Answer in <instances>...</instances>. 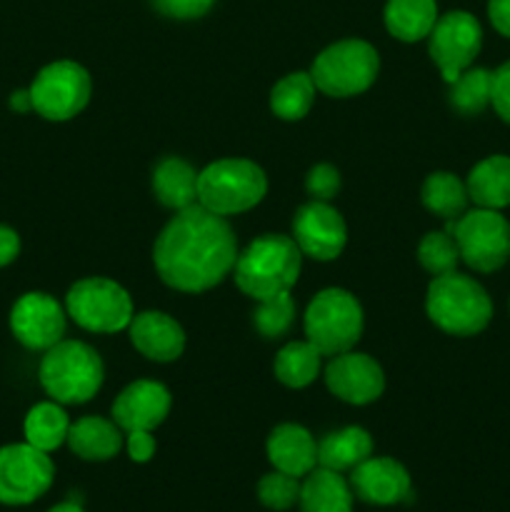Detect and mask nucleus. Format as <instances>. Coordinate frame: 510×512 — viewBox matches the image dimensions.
Returning <instances> with one entry per match:
<instances>
[{"instance_id":"nucleus-1","label":"nucleus","mask_w":510,"mask_h":512,"mask_svg":"<svg viewBox=\"0 0 510 512\" xmlns=\"http://www.w3.org/2000/svg\"><path fill=\"white\" fill-rule=\"evenodd\" d=\"M153 260L165 285L180 293H205L235 268L238 238L223 215L195 203L165 225Z\"/></svg>"},{"instance_id":"nucleus-2","label":"nucleus","mask_w":510,"mask_h":512,"mask_svg":"<svg viewBox=\"0 0 510 512\" xmlns=\"http://www.w3.org/2000/svg\"><path fill=\"white\" fill-rule=\"evenodd\" d=\"M300 253L298 243L288 235H263L245 248L235 260V283L248 298L268 300L298 283Z\"/></svg>"},{"instance_id":"nucleus-3","label":"nucleus","mask_w":510,"mask_h":512,"mask_svg":"<svg viewBox=\"0 0 510 512\" xmlns=\"http://www.w3.org/2000/svg\"><path fill=\"white\" fill-rule=\"evenodd\" d=\"M38 378L55 403H88L103 385V360L80 340H60L58 345L45 350Z\"/></svg>"},{"instance_id":"nucleus-4","label":"nucleus","mask_w":510,"mask_h":512,"mask_svg":"<svg viewBox=\"0 0 510 512\" xmlns=\"http://www.w3.org/2000/svg\"><path fill=\"white\" fill-rule=\"evenodd\" d=\"M425 310L428 318L450 335H478L493 318V303L483 285L458 270L433 278Z\"/></svg>"},{"instance_id":"nucleus-5","label":"nucleus","mask_w":510,"mask_h":512,"mask_svg":"<svg viewBox=\"0 0 510 512\" xmlns=\"http://www.w3.org/2000/svg\"><path fill=\"white\" fill-rule=\"evenodd\" d=\"M265 193L268 180L253 160L223 158L198 173V203L223 218L255 208Z\"/></svg>"},{"instance_id":"nucleus-6","label":"nucleus","mask_w":510,"mask_h":512,"mask_svg":"<svg viewBox=\"0 0 510 512\" xmlns=\"http://www.w3.org/2000/svg\"><path fill=\"white\" fill-rule=\"evenodd\" d=\"M305 335L320 355H340L355 348L363 335V308L343 288L320 290L305 310Z\"/></svg>"},{"instance_id":"nucleus-7","label":"nucleus","mask_w":510,"mask_h":512,"mask_svg":"<svg viewBox=\"0 0 510 512\" xmlns=\"http://www.w3.org/2000/svg\"><path fill=\"white\" fill-rule=\"evenodd\" d=\"M380 70L378 50L358 38L338 40L315 58L310 78L320 93L330 98L360 95L375 83Z\"/></svg>"},{"instance_id":"nucleus-8","label":"nucleus","mask_w":510,"mask_h":512,"mask_svg":"<svg viewBox=\"0 0 510 512\" xmlns=\"http://www.w3.org/2000/svg\"><path fill=\"white\" fill-rule=\"evenodd\" d=\"M448 233L458 243L460 260L478 273H495L510 258V223L498 210H468L448 220Z\"/></svg>"},{"instance_id":"nucleus-9","label":"nucleus","mask_w":510,"mask_h":512,"mask_svg":"<svg viewBox=\"0 0 510 512\" xmlns=\"http://www.w3.org/2000/svg\"><path fill=\"white\" fill-rule=\"evenodd\" d=\"M68 315L90 333H120L133 320L128 290L108 278L78 280L65 295Z\"/></svg>"},{"instance_id":"nucleus-10","label":"nucleus","mask_w":510,"mask_h":512,"mask_svg":"<svg viewBox=\"0 0 510 512\" xmlns=\"http://www.w3.org/2000/svg\"><path fill=\"white\" fill-rule=\"evenodd\" d=\"M90 75L73 60H55L35 75L30 85L33 110L45 120H70L88 105Z\"/></svg>"},{"instance_id":"nucleus-11","label":"nucleus","mask_w":510,"mask_h":512,"mask_svg":"<svg viewBox=\"0 0 510 512\" xmlns=\"http://www.w3.org/2000/svg\"><path fill=\"white\" fill-rule=\"evenodd\" d=\"M55 478V465L48 453L30 443L0 448V503L10 508L30 505L43 498Z\"/></svg>"},{"instance_id":"nucleus-12","label":"nucleus","mask_w":510,"mask_h":512,"mask_svg":"<svg viewBox=\"0 0 510 512\" xmlns=\"http://www.w3.org/2000/svg\"><path fill=\"white\" fill-rule=\"evenodd\" d=\"M480 45H483V28L478 18L465 10H450L440 15L428 35L430 58L440 68L445 83L458 80V75L473 65Z\"/></svg>"},{"instance_id":"nucleus-13","label":"nucleus","mask_w":510,"mask_h":512,"mask_svg":"<svg viewBox=\"0 0 510 512\" xmlns=\"http://www.w3.org/2000/svg\"><path fill=\"white\" fill-rule=\"evenodd\" d=\"M10 330L28 350H50L65 335V313L48 293H25L10 310Z\"/></svg>"},{"instance_id":"nucleus-14","label":"nucleus","mask_w":510,"mask_h":512,"mask_svg":"<svg viewBox=\"0 0 510 512\" xmlns=\"http://www.w3.org/2000/svg\"><path fill=\"white\" fill-rule=\"evenodd\" d=\"M293 240L300 253L315 260H335L345 248L348 228L335 208L323 200L300 205L293 218Z\"/></svg>"},{"instance_id":"nucleus-15","label":"nucleus","mask_w":510,"mask_h":512,"mask_svg":"<svg viewBox=\"0 0 510 512\" xmlns=\"http://www.w3.org/2000/svg\"><path fill=\"white\" fill-rule=\"evenodd\" d=\"M325 383L335 398L350 405H368L383 395V368L365 353H340L325 368Z\"/></svg>"},{"instance_id":"nucleus-16","label":"nucleus","mask_w":510,"mask_h":512,"mask_svg":"<svg viewBox=\"0 0 510 512\" xmlns=\"http://www.w3.org/2000/svg\"><path fill=\"white\" fill-rule=\"evenodd\" d=\"M350 488L363 503L380 505V508L410 503V498H413L410 473L403 463L393 458H373L370 455L358 468L350 470Z\"/></svg>"},{"instance_id":"nucleus-17","label":"nucleus","mask_w":510,"mask_h":512,"mask_svg":"<svg viewBox=\"0 0 510 512\" xmlns=\"http://www.w3.org/2000/svg\"><path fill=\"white\" fill-rule=\"evenodd\" d=\"M170 393L155 380H135L113 403V420L120 430H150L153 433L170 413Z\"/></svg>"},{"instance_id":"nucleus-18","label":"nucleus","mask_w":510,"mask_h":512,"mask_svg":"<svg viewBox=\"0 0 510 512\" xmlns=\"http://www.w3.org/2000/svg\"><path fill=\"white\" fill-rule=\"evenodd\" d=\"M128 333L135 350L148 360H155V363H173L185 350V333L180 323H175L170 315L158 313V310H145V313L133 315Z\"/></svg>"},{"instance_id":"nucleus-19","label":"nucleus","mask_w":510,"mask_h":512,"mask_svg":"<svg viewBox=\"0 0 510 512\" xmlns=\"http://www.w3.org/2000/svg\"><path fill=\"white\" fill-rule=\"evenodd\" d=\"M265 450H268V460L273 463V468L293 475V478H305L318 465V443L303 425H278L270 433Z\"/></svg>"},{"instance_id":"nucleus-20","label":"nucleus","mask_w":510,"mask_h":512,"mask_svg":"<svg viewBox=\"0 0 510 512\" xmlns=\"http://www.w3.org/2000/svg\"><path fill=\"white\" fill-rule=\"evenodd\" d=\"M298 505L300 512H353V488L335 470L315 468L300 485Z\"/></svg>"},{"instance_id":"nucleus-21","label":"nucleus","mask_w":510,"mask_h":512,"mask_svg":"<svg viewBox=\"0 0 510 512\" xmlns=\"http://www.w3.org/2000/svg\"><path fill=\"white\" fill-rule=\"evenodd\" d=\"M470 200L478 208L500 210L510 205V158L508 155H493L485 158L470 170L465 180Z\"/></svg>"},{"instance_id":"nucleus-22","label":"nucleus","mask_w":510,"mask_h":512,"mask_svg":"<svg viewBox=\"0 0 510 512\" xmlns=\"http://www.w3.org/2000/svg\"><path fill=\"white\" fill-rule=\"evenodd\" d=\"M153 193L165 208H190L198 203V170L180 158L160 160L153 170Z\"/></svg>"},{"instance_id":"nucleus-23","label":"nucleus","mask_w":510,"mask_h":512,"mask_svg":"<svg viewBox=\"0 0 510 512\" xmlns=\"http://www.w3.org/2000/svg\"><path fill=\"white\" fill-rule=\"evenodd\" d=\"M68 445L83 460H110L123 448V435L115 420L90 415L70 425Z\"/></svg>"},{"instance_id":"nucleus-24","label":"nucleus","mask_w":510,"mask_h":512,"mask_svg":"<svg viewBox=\"0 0 510 512\" xmlns=\"http://www.w3.org/2000/svg\"><path fill=\"white\" fill-rule=\"evenodd\" d=\"M370 455H373V438L368 430L355 428V425L338 433H328L318 443V465L335 473L358 468Z\"/></svg>"},{"instance_id":"nucleus-25","label":"nucleus","mask_w":510,"mask_h":512,"mask_svg":"<svg viewBox=\"0 0 510 512\" xmlns=\"http://www.w3.org/2000/svg\"><path fill=\"white\" fill-rule=\"evenodd\" d=\"M385 28L403 43H418L428 38L438 20L435 0H388L385 3Z\"/></svg>"},{"instance_id":"nucleus-26","label":"nucleus","mask_w":510,"mask_h":512,"mask_svg":"<svg viewBox=\"0 0 510 512\" xmlns=\"http://www.w3.org/2000/svg\"><path fill=\"white\" fill-rule=\"evenodd\" d=\"M420 200L433 215L443 220H458L460 215L468 213V188L463 180L453 173H430L420 188Z\"/></svg>"},{"instance_id":"nucleus-27","label":"nucleus","mask_w":510,"mask_h":512,"mask_svg":"<svg viewBox=\"0 0 510 512\" xmlns=\"http://www.w3.org/2000/svg\"><path fill=\"white\" fill-rule=\"evenodd\" d=\"M68 430L70 420L68 413L60 408V403H38L30 408V413L25 415L23 433L25 443H30L33 448L43 450V453H53L60 445L68 443Z\"/></svg>"},{"instance_id":"nucleus-28","label":"nucleus","mask_w":510,"mask_h":512,"mask_svg":"<svg viewBox=\"0 0 510 512\" xmlns=\"http://www.w3.org/2000/svg\"><path fill=\"white\" fill-rule=\"evenodd\" d=\"M320 350L308 340L288 343L275 355V378L288 388H308L320 373Z\"/></svg>"},{"instance_id":"nucleus-29","label":"nucleus","mask_w":510,"mask_h":512,"mask_svg":"<svg viewBox=\"0 0 510 512\" xmlns=\"http://www.w3.org/2000/svg\"><path fill=\"white\" fill-rule=\"evenodd\" d=\"M315 83L310 73H290L278 80L270 93V108L283 120H300L310 113L315 100Z\"/></svg>"},{"instance_id":"nucleus-30","label":"nucleus","mask_w":510,"mask_h":512,"mask_svg":"<svg viewBox=\"0 0 510 512\" xmlns=\"http://www.w3.org/2000/svg\"><path fill=\"white\" fill-rule=\"evenodd\" d=\"M493 73L485 68H468L450 83V105L463 115H478L490 105Z\"/></svg>"},{"instance_id":"nucleus-31","label":"nucleus","mask_w":510,"mask_h":512,"mask_svg":"<svg viewBox=\"0 0 510 512\" xmlns=\"http://www.w3.org/2000/svg\"><path fill=\"white\" fill-rule=\"evenodd\" d=\"M418 260L430 275H448L455 273L460 263V250L453 235L445 233H428L418 245Z\"/></svg>"},{"instance_id":"nucleus-32","label":"nucleus","mask_w":510,"mask_h":512,"mask_svg":"<svg viewBox=\"0 0 510 512\" xmlns=\"http://www.w3.org/2000/svg\"><path fill=\"white\" fill-rule=\"evenodd\" d=\"M295 320V300L290 298V290L273 295L268 300H260L255 310V328L265 338H283Z\"/></svg>"},{"instance_id":"nucleus-33","label":"nucleus","mask_w":510,"mask_h":512,"mask_svg":"<svg viewBox=\"0 0 510 512\" xmlns=\"http://www.w3.org/2000/svg\"><path fill=\"white\" fill-rule=\"evenodd\" d=\"M300 478H293L288 473H280V470H273V473L263 475L258 483V500L268 510L283 512L290 510L300 498Z\"/></svg>"},{"instance_id":"nucleus-34","label":"nucleus","mask_w":510,"mask_h":512,"mask_svg":"<svg viewBox=\"0 0 510 512\" xmlns=\"http://www.w3.org/2000/svg\"><path fill=\"white\" fill-rule=\"evenodd\" d=\"M305 190L313 200H323L328 203L330 198H335L340 190V173L328 163H320L315 168H310L308 178H305Z\"/></svg>"},{"instance_id":"nucleus-35","label":"nucleus","mask_w":510,"mask_h":512,"mask_svg":"<svg viewBox=\"0 0 510 512\" xmlns=\"http://www.w3.org/2000/svg\"><path fill=\"white\" fill-rule=\"evenodd\" d=\"M150 3H153V8L158 13L168 15V18L190 20L208 13L215 0H150Z\"/></svg>"},{"instance_id":"nucleus-36","label":"nucleus","mask_w":510,"mask_h":512,"mask_svg":"<svg viewBox=\"0 0 510 512\" xmlns=\"http://www.w3.org/2000/svg\"><path fill=\"white\" fill-rule=\"evenodd\" d=\"M490 103L495 113L510 123V60L500 65L493 73V90H490Z\"/></svg>"},{"instance_id":"nucleus-37","label":"nucleus","mask_w":510,"mask_h":512,"mask_svg":"<svg viewBox=\"0 0 510 512\" xmlns=\"http://www.w3.org/2000/svg\"><path fill=\"white\" fill-rule=\"evenodd\" d=\"M128 455L135 463H148L155 455V440L150 435V430H133L128 433Z\"/></svg>"},{"instance_id":"nucleus-38","label":"nucleus","mask_w":510,"mask_h":512,"mask_svg":"<svg viewBox=\"0 0 510 512\" xmlns=\"http://www.w3.org/2000/svg\"><path fill=\"white\" fill-rule=\"evenodd\" d=\"M20 253V235L8 225H0V268L13 263Z\"/></svg>"},{"instance_id":"nucleus-39","label":"nucleus","mask_w":510,"mask_h":512,"mask_svg":"<svg viewBox=\"0 0 510 512\" xmlns=\"http://www.w3.org/2000/svg\"><path fill=\"white\" fill-rule=\"evenodd\" d=\"M488 18L500 35L510 38V0H488Z\"/></svg>"},{"instance_id":"nucleus-40","label":"nucleus","mask_w":510,"mask_h":512,"mask_svg":"<svg viewBox=\"0 0 510 512\" xmlns=\"http://www.w3.org/2000/svg\"><path fill=\"white\" fill-rule=\"evenodd\" d=\"M10 108H13L15 113H28V110H33L30 90H15V93L10 95Z\"/></svg>"},{"instance_id":"nucleus-41","label":"nucleus","mask_w":510,"mask_h":512,"mask_svg":"<svg viewBox=\"0 0 510 512\" xmlns=\"http://www.w3.org/2000/svg\"><path fill=\"white\" fill-rule=\"evenodd\" d=\"M48 512H85V510L80 508L78 503H60V505H55V508H50Z\"/></svg>"}]
</instances>
